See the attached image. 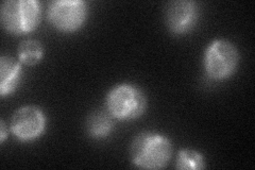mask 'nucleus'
<instances>
[{
	"label": "nucleus",
	"mask_w": 255,
	"mask_h": 170,
	"mask_svg": "<svg viewBox=\"0 0 255 170\" xmlns=\"http://www.w3.org/2000/svg\"><path fill=\"white\" fill-rule=\"evenodd\" d=\"M172 145L166 136L143 131L134 137L130 146L132 163L142 169L164 168L171 158Z\"/></svg>",
	"instance_id": "f257e3e1"
},
{
	"label": "nucleus",
	"mask_w": 255,
	"mask_h": 170,
	"mask_svg": "<svg viewBox=\"0 0 255 170\" xmlns=\"http://www.w3.org/2000/svg\"><path fill=\"white\" fill-rule=\"evenodd\" d=\"M0 20L9 33H29L41 20V4L36 0H5L0 7Z\"/></svg>",
	"instance_id": "f03ea898"
},
{
	"label": "nucleus",
	"mask_w": 255,
	"mask_h": 170,
	"mask_svg": "<svg viewBox=\"0 0 255 170\" xmlns=\"http://www.w3.org/2000/svg\"><path fill=\"white\" fill-rule=\"evenodd\" d=\"M106 104L107 110L114 118L132 120L143 114L147 108V98L137 86L124 83L111 88Z\"/></svg>",
	"instance_id": "7ed1b4c3"
},
{
	"label": "nucleus",
	"mask_w": 255,
	"mask_h": 170,
	"mask_svg": "<svg viewBox=\"0 0 255 170\" xmlns=\"http://www.w3.org/2000/svg\"><path fill=\"white\" fill-rule=\"evenodd\" d=\"M239 63L236 46L225 38H217L207 46L204 54V68L212 80L222 81L232 76Z\"/></svg>",
	"instance_id": "20e7f679"
},
{
	"label": "nucleus",
	"mask_w": 255,
	"mask_h": 170,
	"mask_svg": "<svg viewBox=\"0 0 255 170\" xmlns=\"http://www.w3.org/2000/svg\"><path fill=\"white\" fill-rule=\"evenodd\" d=\"M89 14V6L82 0H55L48 5L47 17L61 32H75L83 26Z\"/></svg>",
	"instance_id": "39448f33"
},
{
	"label": "nucleus",
	"mask_w": 255,
	"mask_h": 170,
	"mask_svg": "<svg viewBox=\"0 0 255 170\" xmlns=\"http://www.w3.org/2000/svg\"><path fill=\"white\" fill-rule=\"evenodd\" d=\"M47 125L44 111L33 104L25 105L14 112L11 117L12 134L20 142H32L41 136Z\"/></svg>",
	"instance_id": "423d86ee"
},
{
	"label": "nucleus",
	"mask_w": 255,
	"mask_h": 170,
	"mask_svg": "<svg viewBox=\"0 0 255 170\" xmlns=\"http://www.w3.org/2000/svg\"><path fill=\"white\" fill-rule=\"evenodd\" d=\"M199 18V6L195 1L175 0L167 4L165 22L173 34H185L193 30Z\"/></svg>",
	"instance_id": "0eeeda50"
},
{
	"label": "nucleus",
	"mask_w": 255,
	"mask_h": 170,
	"mask_svg": "<svg viewBox=\"0 0 255 170\" xmlns=\"http://www.w3.org/2000/svg\"><path fill=\"white\" fill-rule=\"evenodd\" d=\"M21 78L20 63L11 56L2 55L0 58V96L11 95L18 86Z\"/></svg>",
	"instance_id": "6e6552de"
},
{
	"label": "nucleus",
	"mask_w": 255,
	"mask_h": 170,
	"mask_svg": "<svg viewBox=\"0 0 255 170\" xmlns=\"http://www.w3.org/2000/svg\"><path fill=\"white\" fill-rule=\"evenodd\" d=\"M113 116H112L109 111H97L87 119L86 129L87 133L95 140H101L107 137L113 129Z\"/></svg>",
	"instance_id": "1a4fd4ad"
},
{
	"label": "nucleus",
	"mask_w": 255,
	"mask_h": 170,
	"mask_svg": "<svg viewBox=\"0 0 255 170\" xmlns=\"http://www.w3.org/2000/svg\"><path fill=\"white\" fill-rule=\"evenodd\" d=\"M18 60L28 66H33L42 60L44 47L36 39H26L17 48Z\"/></svg>",
	"instance_id": "9d476101"
},
{
	"label": "nucleus",
	"mask_w": 255,
	"mask_h": 170,
	"mask_svg": "<svg viewBox=\"0 0 255 170\" xmlns=\"http://www.w3.org/2000/svg\"><path fill=\"white\" fill-rule=\"evenodd\" d=\"M175 167L181 170H200L205 168V160L197 150L182 149L177 156Z\"/></svg>",
	"instance_id": "9b49d317"
},
{
	"label": "nucleus",
	"mask_w": 255,
	"mask_h": 170,
	"mask_svg": "<svg viewBox=\"0 0 255 170\" xmlns=\"http://www.w3.org/2000/svg\"><path fill=\"white\" fill-rule=\"evenodd\" d=\"M6 137V133H5V124L3 119L0 120V143H3Z\"/></svg>",
	"instance_id": "f8f14e48"
}]
</instances>
